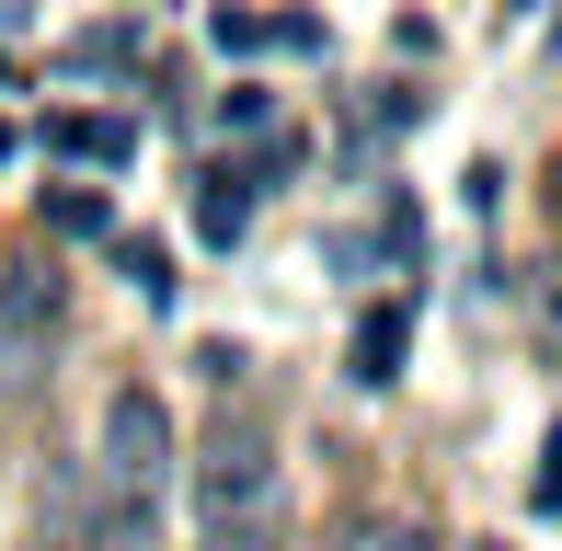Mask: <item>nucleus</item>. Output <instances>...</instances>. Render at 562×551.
I'll list each match as a JSON object with an SVG mask.
<instances>
[{
    "mask_svg": "<svg viewBox=\"0 0 562 551\" xmlns=\"http://www.w3.org/2000/svg\"><path fill=\"white\" fill-rule=\"evenodd\" d=\"M334 551H437V529H425V517H356Z\"/></svg>",
    "mask_w": 562,
    "mask_h": 551,
    "instance_id": "6e6552de",
    "label": "nucleus"
},
{
    "mask_svg": "<svg viewBox=\"0 0 562 551\" xmlns=\"http://www.w3.org/2000/svg\"><path fill=\"white\" fill-rule=\"evenodd\" d=\"M46 322H58V276L35 254H12L0 265V334H46Z\"/></svg>",
    "mask_w": 562,
    "mask_h": 551,
    "instance_id": "39448f33",
    "label": "nucleus"
},
{
    "mask_svg": "<svg viewBox=\"0 0 562 551\" xmlns=\"http://www.w3.org/2000/svg\"><path fill=\"white\" fill-rule=\"evenodd\" d=\"M115 265L138 276V299H149V311H161V299H172V265H161V241H115Z\"/></svg>",
    "mask_w": 562,
    "mask_h": 551,
    "instance_id": "1a4fd4ad",
    "label": "nucleus"
},
{
    "mask_svg": "<svg viewBox=\"0 0 562 551\" xmlns=\"http://www.w3.org/2000/svg\"><path fill=\"white\" fill-rule=\"evenodd\" d=\"M0 92H12V58H0Z\"/></svg>",
    "mask_w": 562,
    "mask_h": 551,
    "instance_id": "4468645a",
    "label": "nucleus"
},
{
    "mask_svg": "<svg viewBox=\"0 0 562 551\" xmlns=\"http://www.w3.org/2000/svg\"><path fill=\"white\" fill-rule=\"evenodd\" d=\"M252 230V172H207V184H195V241H241Z\"/></svg>",
    "mask_w": 562,
    "mask_h": 551,
    "instance_id": "423d86ee",
    "label": "nucleus"
},
{
    "mask_svg": "<svg viewBox=\"0 0 562 551\" xmlns=\"http://www.w3.org/2000/svg\"><path fill=\"white\" fill-rule=\"evenodd\" d=\"M46 230H69V241H104V230H115L104 184H92V195H81V184H58V195H46Z\"/></svg>",
    "mask_w": 562,
    "mask_h": 551,
    "instance_id": "0eeeda50",
    "label": "nucleus"
},
{
    "mask_svg": "<svg viewBox=\"0 0 562 551\" xmlns=\"http://www.w3.org/2000/svg\"><path fill=\"white\" fill-rule=\"evenodd\" d=\"M69 69H81V81H92V69H126V23H104V35H81V46H69Z\"/></svg>",
    "mask_w": 562,
    "mask_h": 551,
    "instance_id": "9b49d317",
    "label": "nucleus"
},
{
    "mask_svg": "<svg viewBox=\"0 0 562 551\" xmlns=\"http://www.w3.org/2000/svg\"><path fill=\"white\" fill-rule=\"evenodd\" d=\"M288 540V471H276V425L229 403L195 437V551H276Z\"/></svg>",
    "mask_w": 562,
    "mask_h": 551,
    "instance_id": "f257e3e1",
    "label": "nucleus"
},
{
    "mask_svg": "<svg viewBox=\"0 0 562 551\" xmlns=\"http://www.w3.org/2000/svg\"><path fill=\"white\" fill-rule=\"evenodd\" d=\"M46 149H58V161H92V172H115L126 149H138V127H126V115H46Z\"/></svg>",
    "mask_w": 562,
    "mask_h": 551,
    "instance_id": "20e7f679",
    "label": "nucleus"
},
{
    "mask_svg": "<svg viewBox=\"0 0 562 551\" xmlns=\"http://www.w3.org/2000/svg\"><path fill=\"white\" fill-rule=\"evenodd\" d=\"M540 517H562V425H551V448H540Z\"/></svg>",
    "mask_w": 562,
    "mask_h": 551,
    "instance_id": "f8f14e48",
    "label": "nucleus"
},
{
    "mask_svg": "<svg viewBox=\"0 0 562 551\" xmlns=\"http://www.w3.org/2000/svg\"><path fill=\"white\" fill-rule=\"evenodd\" d=\"M12 149H23V138H12V127H0V161H12Z\"/></svg>",
    "mask_w": 562,
    "mask_h": 551,
    "instance_id": "ddd939ff",
    "label": "nucleus"
},
{
    "mask_svg": "<svg viewBox=\"0 0 562 551\" xmlns=\"http://www.w3.org/2000/svg\"><path fill=\"white\" fill-rule=\"evenodd\" d=\"M265 115H276V104H265V92H252V81H229V92H218V127H229V138H252V127H265Z\"/></svg>",
    "mask_w": 562,
    "mask_h": 551,
    "instance_id": "9d476101",
    "label": "nucleus"
},
{
    "mask_svg": "<svg viewBox=\"0 0 562 551\" xmlns=\"http://www.w3.org/2000/svg\"><path fill=\"white\" fill-rule=\"evenodd\" d=\"M402 357H414V299H379V311L356 322V345H345V380L356 391H391Z\"/></svg>",
    "mask_w": 562,
    "mask_h": 551,
    "instance_id": "7ed1b4c3",
    "label": "nucleus"
},
{
    "mask_svg": "<svg viewBox=\"0 0 562 551\" xmlns=\"http://www.w3.org/2000/svg\"><path fill=\"white\" fill-rule=\"evenodd\" d=\"M172 403L126 380L104 403V448H92V483H104V551H161V494H172Z\"/></svg>",
    "mask_w": 562,
    "mask_h": 551,
    "instance_id": "f03ea898",
    "label": "nucleus"
}]
</instances>
